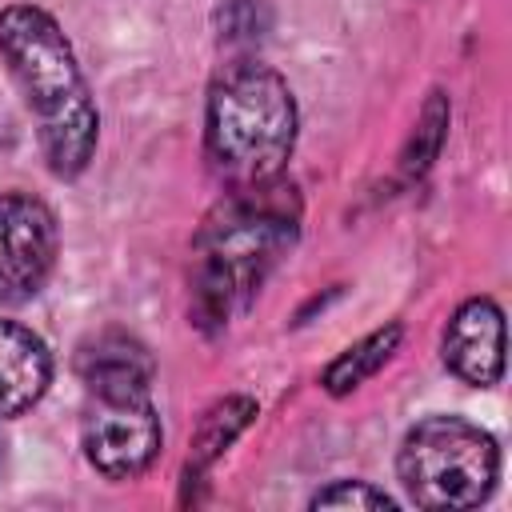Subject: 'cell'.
<instances>
[{
	"label": "cell",
	"mask_w": 512,
	"mask_h": 512,
	"mask_svg": "<svg viewBox=\"0 0 512 512\" xmlns=\"http://www.w3.org/2000/svg\"><path fill=\"white\" fill-rule=\"evenodd\" d=\"M396 476L416 508H476L500 480V448L492 432L464 416H424L396 452Z\"/></svg>",
	"instance_id": "4"
},
{
	"label": "cell",
	"mask_w": 512,
	"mask_h": 512,
	"mask_svg": "<svg viewBox=\"0 0 512 512\" xmlns=\"http://www.w3.org/2000/svg\"><path fill=\"white\" fill-rule=\"evenodd\" d=\"M448 120H452L448 96H444L440 88L428 92V100H424V108H420V116H416V124H412V136H408V144H404V152H400V180H404V184L420 180V176L436 164V156H440V148H444V136H448Z\"/></svg>",
	"instance_id": "12"
},
{
	"label": "cell",
	"mask_w": 512,
	"mask_h": 512,
	"mask_svg": "<svg viewBox=\"0 0 512 512\" xmlns=\"http://www.w3.org/2000/svg\"><path fill=\"white\" fill-rule=\"evenodd\" d=\"M252 416H256V400H248V396H224V400H216L204 412L200 428H196L192 456H188V468H184V484L200 480L228 452V444L252 424Z\"/></svg>",
	"instance_id": "11"
},
{
	"label": "cell",
	"mask_w": 512,
	"mask_h": 512,
	"mask_svg": "<svg viewBox=\"0 0 512 512\" xmlns=\"http://www.w3.org/2000/svg\"><path fill=\"white\" fill-rule=\"evenodd\" d=\"M52 384V352L48 344L16 324L0 320V420L28 412Z\"/></svg>",
	"instance_id": "9"
},
{
	"label": "cell",
	"mask_w": 512,
	"mask_h": 512,
	"mask_svg": "<svg viewBox=\"0 0 512 512\" xmlns=\"http://www.w3.org/2000/svg\"><path fill=\"white\" fill-rule=\"evenodd\" d=\"M268 24H272V20H268V8H264V0H224V4L216 8L220 44H228V48H240V52L256 48V44L264 40Z\"/></svg>",
	"instance_id": "13"
},
{
	"label": "cell",
	"mask_w": 512,
	"mask_h": 512,
	"mask_svg": "<svg viewBox=\"0 0 512 512\" xmlns=\"http://www.w3.org/2000/svg\"><path fill=\"white\" fill-rule=\"evenodd\" d=\"M312 508H396V500L364 480H336L312 496Z\"/></svg>",
	"instance_id": "14"
},
{
	"label": "cell",
	"mask_w": 512,
	"mask_h": 512,
	"mask_svg": "<svg viewBox=\"0 0 512 512\" xmlns=\"http://www.w3.org/2000/svg\"><path fill=\"white\" fill-rule=\"evenodd\" d=\"M296 236L300 196L288 176L256 188H228L192 240L188 292L196 328L216 336L244 316Z\"/></svg>",
	"instance_id": "1"
},
{
	"label": "cell",
	"mask_w": 512,
	"mask_h": 512,
	"mask_svg": "<svg viewBox=\"0 0 512 512\" xmlns=\"http://www.w3.org/2000/svg\"><path fill=\"white\" fill-rule=\"evenodd\" d=\"M60 228L44 200L28 192L0 196V304L32 300L52 276Z\"/></svg>",
	"instance_id": "6"
},
{
	"label": "cell",
	"mask_w": 512,
	"mask_h": 512,
	"mask_svg": "<svg viewBox=\"0 0 512 512\" xmlns=\"http://www.w3.org/2000/svg\"><path fill=\"white\" fill-rule=\"evenodd\" d=\"M296 100L288 80L252 60H228L204 108V156L208 168L228 188H256L284 176V164L296 148Z\"/></svg>",
	"instance_id": "3"
},
{
	"label": "cell",
	"mask_w": 512,
	"mask_h": 512,
	"mask_svg": "<svg viewBox=\"0 0 512 512\" xmlns=\"http://www.w3.org/2000/svg\"><path fill=\"white\" fill-rule=\"evenodd\" d=\"M400 336H404V324H384V328L368 332L364 340L348 344V348L324 368V376H320L324 392H328V396H348V392H356L364 380H372V376L396 356Z\"/></svg>",
	"instance_id": "10"
},
{
	"label": "cell",
	"mask_w": 512,
	"mask_h": 512,
	"mask_svg": "<svg viewBox=\"0 0 512 512\" xmlns=\"http://www.w3.org/2000/svg\"><path fill=\"white\" fill-rule=\"evenodd\" d=\"M0 56L36 116L48 172L60 180L80 176L96 152L100 112L56 16L36 4L0 8Z\"/></svg>",
	"instance_id": "2"
},
{
	"label": "cell",
	"mask_w": 512,
	"mask_h": 512,
	"mask_svg": "<svg viewBox=\"0 0 512 512\" xmlns=\"http://www.w3.org/2000/svg\"><path fill=\"white\" fill-rule=\"evenodd\" d=\"M80 444L88 464L108 480H136L152 468L164 444V428L152 404V392H116L88 396Z\"/></svg>",
	"instance_id": "5"
},
{
	"label": "cell",
	"mask_w": 512,
	"mask_h": 512,
	"mask_svg": "<svg viewBox=\"0 0 512 512\" xmlns=\"http://www.w3.org/2000/svg\"><path fill=\"white\" fill-rule=\"evenodd\" d=\"M440 356L452 376L492 388L504 376V312L492 296H468L440 332Z\"/></svg>",
	"instance_id": "7"
},
{
	"label": "cell",
	"mask_w": 512,
	"mask_h": 512,
	"mask_svg": "<svg viewBox=\"0 0 512 512\" xmlns=\"http://www.w3.org/2000/svg\"><path fill=\"white\" fill-rule=\"evenodd\" d=\"M76 376L88 396H116V392H152V352L120 328H104L88 336L76 352Z\"/></svg>",
	"instance_id": "8"
}]
</instances>
